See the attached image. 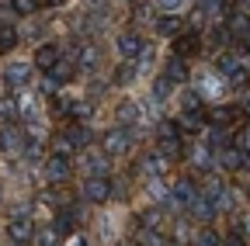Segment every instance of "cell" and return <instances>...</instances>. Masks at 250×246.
Masks as SVG:
<instances>
[{
    "label": "cell",
    "instance_id": "ab89813d",
    "mask_svg": "<svg viewBox=\"0 0 250 246\" xmlns=\"http://www.w3.org/2000/svg\"><path fill=\"white\" fill-rule=\"evenodd\" d=\"M198 246H219V236H212V232H202V236H198Z\"/></svg>",
    "mask_w": 250,
    "mask_h": 246
},
{
    "label": "cell",
    "instance_id": "ac0fdd59",
    "mask_svg": "<svg viewBox=\"0 0 250 246\" xmlns=\"http://www.w3.org/2000/svg\"><path fill=\"white\" fill-rule=\"evenodd\" d=\"M139 170H146V173H164V170H167V160L160 156V152H149V156L143 160Z\"/></svg>",
    "mask_w": 250,
    "mask_h": 246
},
{
    "label": "cell",
    "instance_id": "8d00e7d4",
    "mask_svg": "<svg viewBox=\"0 0 250 246\" xmlns=\"http://www.w3.org/2000/svg\"><path fill=\"white\" fill-rule=\"evenodd\" d=\"M70 114H73V118H87V114H90V104H87V101H77V104L70 108Z\"/></svg>",
    "mask_w": 250,
    "mask_h": 246
},
{
    "label": "cell",
    "instance_id": "4dcf8cb0",
    "mask_svg": "<svg viewBox=\"0 0 250 246\" xmlns=\"http://www.w3.org/2000/svg\"><path fill=\"white\" fill-rule=\"evenodd\" d=\"M156 11H167V14H177V11H184V0H156Z\"/></svg>",
    "mask_w": 250,
    "mask_h": 246
},
{
    "label": "cell",
    "instance_id": "d6a6232c",
    "mask_svg": "<svg viewBox=\"0 0 250 246\" xmlns=\"http://www.w3.org/2000/svg\"><path fill=\"white\" fill-rule=\"evenodd\" d=\"M191 160H195L198 167H212V149H195Z\"/></svg>",
    "mask_w": 250,
    "mask_h": 246
},
{
    "label": "cell",
    "instance_id": "b9f144b4",
    "mask_svg": "<svg viewBox=\"0 0 250 246\" xmlns=\"http://www.w3.org/2000/svg\"><path fill=\"white\" fill-rule=\"evenodd\" d=\"M243 229H247V236H250V215H243Z\"/></svg>",
    "mask_w": 250,
    "mask_h": 246
},
{
    "label": "cell",
    "instance_id": "d4e9b609",
    "mask_svg": "<svg viewBox=\"0 0 250 246\" xmlns=\"http://www.w3.org/2000/svg\"><path fill=\"white\" fill-rule=\"evenodd\" d=\"M219 7H226L223 0H198V11H202L205 18H219V14H223Z\"/></svg>",
    "mask_w": 250,
    "mask_h": 246
},
{
    "label": "cell",
    "instance_id": "f35d334b",
    "mask_svg": "<svg viewBox=\"0 0 250 246\" xmlns=\"http://www.w3.org/2000/svg\"><path fill=\"white\" fill-rule=\"evenodd\" d=\"M56 87H59V83H56V80H49V76H45V80L39 83V90H42L45 97H52V90H56Z\"/></svg>",
    "mask_w": 250,
    "mask_h": 246
},
{
    "label": "cell",
    "instance_id": "52a82bcc",
    "mask_svg": "<svg viewBox=\"0 0 250 246\" xmlns=\"http://www.w3.org/2000/svg\"><path fill=\"white\" fill-rule=\"evenodd\" d=\"M118 52H122L125 59L139 56V52H143V38H139V35H132V32H125V35L118 38Z\"/></svg>",
    "mask_w": 250,
    "mask_h": 246
},
{
    "label": "cell",
    "instance_id": "83f0119b",
    "mask_svg": "<svg viewBox=\"0 0 250 246\" xmlns=\"http://www.w3.org/2000/svg\"><path fill=\"white\" fill-rule=\"evenodd\" d=\"M0 142H4V146H11V149H18V146H24V135H21L18 129H7L4 135H0Z\"/></svg>",
    "mask_w": 250,
    "mask_h": 246
},
{
    "label": "cell",
    "instance_id": "6da1fadb",
    "mask_svg": "<svg viewBox=\"0 0 250 246\" xmlns=\"http://www.w3.org/2000/svg\"><path fill=\"white\" fill-rule=\"evenodd\" d=\"M83 198H87L90 205L108 201V177H87V184H83Z\"/></svg>",
    "mask_w": 250,
    "mask_h": 246
},
{
    "label": "cell",
    "instance_id": "5b68a950",
    "mask_svg": "<svg viewBox=\"0 0 250 246\" xmlns=\"http://www.w3.org/2000/svg\"><path fill=\"white\" fill-rule=\"evenodd\" d=\"M198 32H181L177 35V42H174V52L177 56H191V52H198Z\"/></svg>",
    "mask_w": 250,
    "mask_h": 246
},
{
    "label": "cell",
    "instance_id": "836d02e7",
    "mask_svg": "<svg viewBox=\"0 0 250 246\" xmlns=\"http://www.w3.org/2000/svg\"><path fill=\"white\" fill-rule=\"evenodd\" d=\"M11 4H14V11H18V14H31V11L39 7V0H11Z\"/></svg>",
    "mask_w": 250,
    "mask_h": 246
},
{
    "label": "cell",
    "instance_id": "9a60e30c",
    "mask_svg": "<svg viewBox=\"0 0 250 246\" xmlns=\"http://www.w3.org/2000/svg\"><path fill=\"white\" fill-rule=\"evenodd\" d=\"M118 121H122V125H136V121H139V104L122 101L118 104Z\"/></svg>",
    "mask_w": 250,
    "mask_h": 246
},
{
    "label": "cell",
    "instance_id": "cb8c5ba5",
    "mask_svg": "<svg viewBox=\"0 0 250 246\" xmlns=\"http://www.w3.org/2000/svg\"><path fill=\"white\" fill-rule=\"evenodd\" d=\"M18 42V32H14V28L7 24V21H0V52H4V49H11Z\"/></svg>",
    "mask_w": 250,
    "mask_h": 246
},
{
    "label": "cell",
    "instance_id": "f1b7e54d",
    "mask_svg": "<svg viewBox=\"0 0 250 246\" xmlns=\"http://www.w3.org/2000/svg\"><path fill=\"white\" fill-rule=\"evenodd\" d=\"M87 167H90V177H104V173H108V160H104V156H90Z\"/></svg>",
    "mask_w": 250,
    "mask_h": 246
},
{
    "label": "cell",
    "instance_id": "277c9868",
    "mask_svg": "<svg viewBox=\"0 0 250 246\" xmlns=\"http://www.w3.org/2000/svg\"><path fill=\"white\" fill-rule=\"evenodd\" d=\"M104 149L111 152V156L125 152V149H129V132H125V129H111V132L104 135Z\"/></svg>",
    "mask_w": 250,
    "mask_h": 246
},
{
    "label": "cell",
    "instance_id": "ba28073f",
    "mask_svg": "<svg viewBox=\"0 0 250 246\" xmlns=\"http://www.w3.org/2000/svg\"><path fill=\"white\" fill-rule=\"evenodd\" d=\"M4 76H7V83H11V87H24V83H28V76H31V66H28V63H11Z\"/></svg>",
    "mask_w": 250,
    "mask_h": 246
},
{
    "label": "cell",
    "instance_id": "8992f818",
    "mask_svg": "<svg viewBox=\"0 0 250 246\" xmlns=\"http://www.w3.org/2000/svg\"><path fill=\"white\" fill-rule=\"evenodd\" d=\"M56 63H59V49H56V45H39V52H35V66L49 73Z\"/></svg>",
    "mask_w": 250,
    "mask_h": 246
},
{
    "label": "cell",
    "instance_id": "ee69618b",
    "mask_svg": "<svg viewBox=\"0 0 250 246\" xmlns=\"http://www.w3.org/2000/svg\"><path fill=\"white\" fill-rule=\"evenodd\" d=\"M87 4H90V7H98V4H101V7H104V0H87Z\"/></svg>",
    "mask_w": 250,
    "mask_h": 246
},
{
    "label": "cell",
    "instance_id": "f6af8a7d",
    "mask_svg": "<svg viewBox=\"0 0 250 246\" xmlns=\"http://www.w3.org/2000/svg\"><path fill=\"white\" fill-rule=\"evenodd\" d=\"M236 4H240V11H243V7H250V0H236Z\"/></svg>",
    "mask_w": 250,
    "mask_h": 246
},
{
    "label": "cell",
    "instance_id": "d6986e66",
    "mask_svg": "<svg viewBox=\"0 0 250 246\" xmlns=\"http://www.w3.org/2000/svg\"><path fill=\"white\" fill-rule=\"evenodd\" d=\"M156 152H160L164 160H174V156H181V139H160Z\"/></svg>",
    "mask_w": 250,
    "mask_h": 246
},
{
    "label": "cell",
    "instance_id": "d590c367",
    "mask_svg": "<svg viewBox=\"0 0 250 246\" xmlns=\"http://www.w3.org/2000/svg\"><path fill=\"white\" fill-rule=\"evenodd\" d=\"M52 146H56V156H70V149H73L66 135H56V142H52Z\"/></svg>",
    "mask_w": 250,
    "mask_h": 246
},
{
    "label": "cell",
    "instance_id": "f546056e",
    "mask_svg": "<svg viewBox=\"0 0 250 246\" xmlns=\"http://www.w3.org/2000/svg\"><path fill=\"white\" fill-rule=\"evenodd\" d=\"M18 114V101L14 97H0V118H14Z\"/></svg>",
    "mask_w": 250,
    "mask_h": 246
},
{
    "label": "cell",
    "instance_id": "5bb4252c",
    "mask_svg": "<svg viewBox=\"0 0 250 246\" xmlns=\"http://www.w3.org/2000/svg\"><path fill=\"white\" fill-rule=\"evenodd\" d=\"M139 76V66L132 63V59H125V63L118 66V73H115V83H122V87H129L132 80Z\"/></svg>",
    "mask_w": 250,
    "mask_h": 246
},
{
    "label": "cell",
    "instance_id": "7a4b0ae2",
    "mask_svg": "<svg viewBox=\"0 0 250 246\" xmlns=\"http://www.w3.org/2000/svg\"><path fill=\"white\" fill-rule=\"evenodd\" d=\"M195 198H198V191H195V184H191V180H177V184H174V191H170V201L181 205V208H191Z\"/></svg>",
    "mask_w": 250,
    "mask_h": 246
},
{
    "label": "cell",
    "instance_id": "7dc6e473",
    "mask_svg": "<svg viewBox=\"0 0 250 246\" xmlns=\"http://www.w3.org/2000/svg\"><path fill=\"white\" fill-rule=\"evenodd\" d=\"M125 246H139V243H125Z\"/></svg>",
    "mask_w": 250,
    "mask_h": 246
},
{
    "label": "cell",
    "instance_id": "1f68e13d",
    "mask_svg": "<svg viewBox=\"0 0 250 246\" xmlns=\"http://www.w3.org/2000/svg\"><path fill=\"white\" fill-rule=\"evenodd\" d=\"M212 146H215V149H226V132H223V129H212V132H208V149H212Z\"/></svg>",
    "mask_w": 250,
    "mask_h": 246
},
{
    "label": "cell",
    "instance_id": "60d3db41",
    "mask_svg": "<svg viewBox=\"0 0 250 246\" xmlns=\"http://www.w3.org/2000/svg\"><path fill=\"white\" fill-rule=\"evenodd\" d=\"M226 246H247V243H243V236H229V239H226Z\"/></svg>",
    "mask_w": 250,
    "mask_h": 246
},
{
    "label": "cell",
    "instance_id": "e0dca14e",
    "mask_svg": "<svg viewBox=\"0 0 250 246\" xmlns=\"http://www.w3.org/2000/svg\"><path fill=\"white\" fill-rule=\"evenodd\" d=\"M18 111L24 114V121H39V104L31 101L28 94H21V97H18Z\"/></svg>",
    "mask_w": 250,
    "mask_h": 246
},
{
    "label": "cell",
    "instance_id": "7bdbcfd3",
    "mask_svg": "<svg viewBox=\"0 0 250 246\" xmlns=\"http://www.w3.org/2000/svg\"><path fill=\"white\" fill-rule=\"evenodd\" d=\"M45 4H52V7H62V4H66V0H45Z\"/></svg>",
    "mask_w": 250,
    "mask_h": 246
},
{
    "label": "cell",
    "instance_id": "e575fe53",
    "mask_svg": "<svg viewBox=\"0 0 250 246\" xmlns=\"http://www.w3.org/2000/svg\"><path fill=\"white\" fill-rule=\"evenodd\" d=\"M208 38H212V45H215V49H223V45H226V38H229V32H226V28H212V35H208Z\"/></svg>",
    "mask_w": 250,
    "mask_h": 246
},
{
    "label": "cell",
    "instance_id": "2e32d148",
    "mask_svg": "<svg viewBox=\"0 0 250 246\" xmlns=\"http://www.w3.org/2000/svg\"><path fill=\"white\" fill-rule=\"evenodd\" d=\"M167 80H170V83L188 80V66H184V59H181V56H174L170 63H167Z\"/></svg>",
    "mask_w": 250,
    "mask_h": 246
},
{
    "label": "cell",
    "instance_id": "4316f807",
    "mask_svg": "<svg viewBox=\"0 0 250 246\" xmlns=\"http://www.w3.org/2000/svg\"><path fill=\"white\" fill-rule=\"evenodd\" d=\"M181 104H184V114H188V111H198V108H202V101H198V90H184Z\"/></svg>",
    "mask_w": 250,
    "mask_h": 246
},
{
    "label": "cell",
    "instance_id": "3957f363",
    "mask_svg": "<svg viewBox=\"0 0 250 246\" xmlns=\"http://www.w3.org/2000/svg\"><path fill=\"white\" fill-rule=\"evenodd\" d=\"M45 177L52 180V184H62L70 177V163H66V156H49L45 160Z\"/></svg>",
    "mask_w": 250,
    "mask_h": 246
},
{
    "label": "cell",
    "instance_id": "603a6c76",
    "mask_svg": "<svg viewBox=\"0 0 250 246\" xmlns=\"http://www.w3.org/2000/svg\"><path fill=\"white\" fill-rule=\"evenodd\" d=\"M66 139H70V146H77V149H80V146H87V142H90V132H87L83 125H73V129L66 132Z\"/></svg>",
    "mask_w": 250,
    "mask_h": 246
},
{
    "label": "cell",
    "instance_id": "44dd1931",
    "mask_svg": "<svg viewBox=\"0 0 250 246\" xmlns=\"http://www.w3.org/2000/svg\"><path fill=\"white\" fill-rule=\"evenodd\" d=\"M156 32H160V35H181V21L174 14H167V18L156 21Z\"/></svg>",
    "mask_w": 250,
    "mask_h": 246
},
{
    "label": "cell",
    "instance_id": "ffe728a7",
    "mask_svg": "<svg viewBox=\"0 0 250 246\" xmlns=\"http://www.w3.org/2000/svg\"><path fill=\"white\" fill-rule=\"evenodd\" d=\"M212 118H215L219 129H223V125H233V118H240V108H215Z\"/></svg>",
    "mask_w": 250,
    "mask_h": 246
},
{
    "label": "cell",
    "instance_id": "30bf717a",
    "mask_svg": "<svg viewBox=\"0 0 250 246\" xmlns=\"http://www.w3.org/2000/svg\"><path fill=\"white\" fill-rule=\"evenodd\" d=\"M98 59H101V52L94 49V45H80V52H77V59H73V66L94 70V66H98Z\"/></svg>",
    "mask_w": 250,
    "mask_h": 246
},
{
    "label": "cell",
    "instance_id": "8fae6325",
    "mask_svg": "<svg viewBox=\"0 0 250 246\" xmlns=\"http://www.w3.org/2000/svg\"><path fill=\"white\" fill-rule=\"evenodd\" d=\"M219 73H223V76H233L236 83L243 80V70H240V59L236 56H223V59H219V66H215Z\"/></svg>",
    "mask_w": 250,
    "mask_h": 246
},
{
    "label": "cell",
    "instance_id": "484cf974",
    "mask_svg": "<svg viewBox=\"0 0 250 246\" xmlns=\"http://www.w3.org/2000/svg\"><path fill=\"white\" fill-rule=\"evenodd\" d=\"M167 97H170V80L160 76V80L153 83V101H167Z\"/></svg>",
    "mask_w": 250,
    "mask_h": 246
},
{
    "label": "cell",
    "instance_id": "9c48e42d",
    "mask_svg": "<svg viewBox=\"0 0 250 246\" xmlns=\"http://www.w3.org/2000/svg\"><path fill=\"white\" fill-rule=\"evenodd\" d=\"M7 232H11V239H14V243H28L35 229H31V222L21 215V219H11V229H7Z\"/></svg>",
    "mask_w": 250,
    "mask_h": 246
},
{
    "label": "cell",
    "instance_id": "bcb514c9",
    "mask_svg": "<svg viewBox=\"0 0 250 246\" xmlns=\"http://www.w3.org/2000/svg\"><path fill=\"white\" fill-rule=\"evenodd\" d=\"M73 246H83V239H73Z\"/></svg>",
    "mask_w": 250,
    "mask_h": 246
},
{
    "label": "cell",
    "instance_id": "7402d4cb",
    "mask_svg": "<svg viewBox=\"0 0 250 246\" xmlns=\"http://www.w3.org/2000/svg\"><path fill=\"white\" fill-rule=\"evenodd\" d=\"M181 129H184V132H202V111L181 114Z\"/></svg>",
    "mask_w": 250,
    "mask_h": 246
},
{
    "label": "cell",
    "instance_id": "4fadbf2b",
    "mask_svg": "<svg viewBox=\"0 0 250 246\" xmlns=\"http://www.w3.org/2000/svg\"><path fill=\"white\" fill-rule=\"evenodd\" d=\"M243 160H247V156H243V149H233V146H226L223 152H219V163H223L226 170H240Z\"/></svg>",
    "mask_w": 250,
    "mask_h": 246
},
{
    "label": "cell",
    "instance_id": "7c38bea8",
    "mask_svg": "<svg viewBox=\"0 0 250 246\" xmlns=\"http://www.w3.org/2000/svg\"><path fill=\"white\" fill-rule=\"evenodd\" d=\"M73 73H77V66L70 63V59H59V63L49 70V80H56V83H66V80H73Z\"/></svg>",
    "mask_w": 250,
    "mask_h": 246
},
{
    "label": "cell",
    "instance_id": "74e56055",
    "mask_svg": "<svg viewBox=\"0 0 250 246\" xmlns=\"http://www.w3.org/2000/svg\"><path fill=\"white\" fill-rule=\"evenodd\" d=\"M160 139H177V125H174V121H164V125H160Z\"/></svg>",
    "mask_w": 250,
    "mask_h": 246
}]
</instances>
